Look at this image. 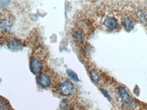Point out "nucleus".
<instances>
[{
  "instance_id": "3",
  "label": "nucleus",
  "mask_w": 147,
  "mask_h": 110,
  "mask_svg": "<svg viewBox=\"0 0 147 110\" xmlns=\"http://www.w3.org/2000/svg\"><path fill=\"white\" fill-rule=\"evenodd\" d=\"M60 90L62 95L68 96L72 94L74 90V86L70 82H64L60 86Z\"/></svg>"
},
{
  "instance_id": "15",
  "label": "nucleus",
  "mask_w": 147,
  "mask_h": 110,
  "mask_svg": "<svg viewBox=\"0 0 147 110\" xmlns=\"http://www.w3.org/2000/svg\"><path fill=\"white\" fill-rule=\"evenodd\" d=\"M100 90L101 92H102V93L104 95L105 97H106L107 98H108V99L109 100H111V97L109 95H108V93L106 91L102 89H101Z\"/></svg>"
},
{
  "instance_id": "14",
  "label": "nucleus",
  "mask_w": 147,
  "mask_h": 110,
  "mask_svg": "<svg viewBox=\"0 0 147 110\" xmlns=\"http://www.w3.org/2000/svg\"><path fill=\"white\" fill-rule=\"evenodd\" d=\"M137 15L140 20L145 21L147 19V16L141 11H138L137 13Z\"/></svg>"
},
{
  "instance_id": "16",
  "label": "nucleus",
  "mask_w": 147,
  "mask_h": 110,
  "mask_svg": "<svg viewBox=\"0 0 147 110\" xmlns=\"http://www.w3.org/2000/svg\"><path fill=\"white\" fill-rule=\"evenodd\" d=\"M1 42H2V41H1V38H0V45L1 44Z\"/></svg>"
},
{
  "instance_id": "7",
  "label": "nucleus",
  "mask_w": 147,
  "mask_h": 110,
  "mask_svg": "<svg viewBox=\"0 0 147 110\" xmlns=\"http://www.w3.org/2000/svg\"><path fill=\"white\" fill-rule=\"evenodd\" d=\"M38 82L42 87H47L50 83V77L46 74H41L38 77Z\"/></svg>"
},
{
  "instance_id": "11",
  "label": "nucleus",
  "mask_w": 147,
  "mask_h": 110,
  "mask_svg": "<svg viewBox=\"0 0 147 110\" xmlns=\"http://www.w3.org/2000/svg\"><path fill=\"white\" fill-rule=\"evenodd\" d=\"M66 72H67L68 75L72 79V80H75V81H79V78L78 76V75L74 71H72L71 70L68 69L66 71Z\"/></svg>"
},
{
  "instance_id": "12",
  "label": "nucleus",
  "mask_w": 147,
  "mask_h": 110,
  "mask_svg": "<svg viewBox=\"0 0 147 110\" xmlns=\"http://www.w3.org/2000/svg\"><path fill=\"white\" fill-rule=\"evenodd\" d=\"M60 109L61 110H69L70 107L69 103L66 99H63L60 104Z\"/></svg>"
},
{
  "instance_id": "9",
  "label": "nucleus",
  "mask_w": 147,
  "mask_h": 110,
  "mask_svg": "<svg viewBox=\"0 0 147 110\" xmlns=\"http://www.w3.org/2000/svg\"><path fill=\"white\" fill-rule=\"evenodd\" d=\"M123 26L125 30L127 32H129L132 30L134 28V23L132 20L129 18H127L125 20Z\"/></svg>"
},
{
  "instance_id": "5",
  "label": "nucleus",
  "mask_w": 147,
  "mask_h": 110,
  "mask_svg": "<svg viewBox=\"0 0 147 110\" xmlns=\"http://www.w3.org/2000/svg\"><path fill=\"white\" fill-rule=\"evenodd\" d=\"M42 68V62L39 59L34 58L32 60L30 64V70L33 74H38Z\"/></svg>"
},
{
  "instance_id": "1",
  "label": "nucleus",
  "mask_w": 147,
  "mask_h": 110,
  "mask_svg": "<svg viewBox=\"0 0 147 110\" xmlns=\"http://www.w3.org/2000/svg\"><path fill=\"white\" fill-rule=\"evenodd\" d=\"M120 97L123 104L127 107H131L133 105V102L132 98L127 93L123 87H120L119 89Z\"/></svg>"
},
{
  "instance_id": "13",
  "label": "nucleus",
  "mask_w": 147,
  "mask_h": 110,
  "mask_svg": "<svg viewBox=\"0 0 147 110\" xmlns=\"http://www.w3.org/2000/svg\"><path fill=\"white\" fill-rule=\"evenodd\" d=\"M91 77L92 79L96 82L99 81V77L98 74L97 72L95 70H93L91 71Z\"/></svg>"
},
{
  "instance_id": "4",
  "label": "nucleus",
  "mask_w": 147,
  "mask_h": 110,
  "mask_svg": "<svg viewBox=\"0 0 147 110\" xmlns=\"http://www.w3.org/2000/svg\"><path fill=\"white\" fill-rule=\"evenodd\" d=\"M8 48L12 52H18L22 47L21 41L16 38H14L8 41Z\"/></svg>"
},
{
  "instance_id": "10",
  "label": "nucleus",
  "mask_w": 147,
  "mask_h": 110,
  "mask_svg": "<svg viewBox=\"0 0 147 110\" xmlns=\"http://www.w3.org/2000/svg\"><path fill=\"white\" fill-rule=\"evenodd\" d=\"M74 38L77 41H81L83 38V34L81 31L78 29H75L72 32Z\"/></svg>"
},
{
  "instance_id": "6",
  "label": "nucleus",
  "mask_w": 147,
  "mask_h": 110,
  "mask_svg": "<svg viewBox=\"0 0 147 110\" xmlns=\"http://www.w3.org/2000/svg\"><path fill=\"white\" fill-rule=\"evenodd\" d=\"M104 26L110 30L117 29L119 26L118 22L117 19L112 17H108L105 19L103 23Z\"/></svg>"
},
{
  "instance_id": "2",
  "label": "nucleus",
  "mask_w": 147,
  "mask_h": 110,
  "mask_svg": "<svg viewBox=\"0 0 147 110\" xmlns=\"http://www.w3.org/2000/svg\"><path fill=\"white\" fill-rule=\"evenodd\" d=\"M13 22L8 18L0 19V32L7 33L10 32L13 27Z\"/></svg>"
},
{
  "instance_id": "8",
  "label": "nucleus",
  "mask_w": 147,
  "mask_h": 110,
  "mask_svg": "<svg viewBox=\"0 0 147 110\" xmlns=\"http://www.w3.org/2000/svg\"><path fill=\"white\" fill-rule=\"evenodd\" d=\"M0 110H14L9 101L0 95Z\"/></svg>"
},
{
  "instance_id": "17",
  "label": "nucleus",
  "mask_w": 147,
  "mask_h": 110,
  "mask_svg": "<svg viewBox=\"0 0 147 110\" xmlns=\"http://www.w3.org/2000/svg\"></svg>"
}]
</instances>
